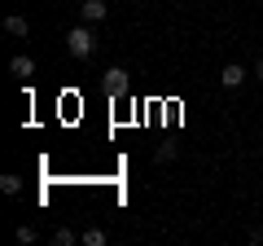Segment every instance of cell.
I'll use <instances>...</instances> for the list:
<instances>
[{"mask_svg": "<svg viewBox=\"0 0 263 246\" xmlns=\"http://www.w3.org/2000/svg\"><path fill=\"white\" fill-rule=\"evenodd\" d=\"M66 48H70L75 57H92L97 40H92V31H88V22H79V27H70V31H66Z\"/></svg>", "mask_w": 263, "mask_h": 246, "instance_id": "1", "label": "cell"}, {"mask_svg": "<svg viewBox=\"0 0 263 246\" xmlns=\"http://www.w3.org/2000/svg\"><path fill=\"white\" fill-rule=\"evenodd\" d=\"M101 84H105V93H110V97H123V93L132 88V79H127V71H123V66H110Z\"/></svg>", "mask_w": 263, "mask_h": 246, "instance_id": "2", "label": "cell"}, {"mask_svg": "<svg viewBox=\"0 0 263 246\" xmlns=\"http://www.w3.org/2000/svg\"><path fill=\"white\" fill-rule=\"evenodd\" d=\"M79 18H84L88 27L101 22V18H105V0H84V5H79Z\"/></svg>", "mask_w": 263, "mask_h": 246, "instance_id": "3", "label": "cell"}, {"mask_svg": "<svg viewBox=\"0 0 263 246\" xmlns=\"http://www.w3.org/2000/svg\"><path fill=\"white\" fill-rule=\"evenodd\" d=\"M219 84H224V88H241V84H246V71L233 62V66H224V71H219Z\"/></svg>", "mask_w": 263, "mask_h": 246, "instance_id": "4", "label": "cell"}, {"mask_svg": "<svg viewBox=\"0 0 263 246\" xmlns=\"http://www.w3.org/2000/svg\"><path fill=\"white\" fill-rule=\"evenodd\" d=\"M9 71H13L18 79H31V75H35V62H31V57H13V62H9Z\"/></svg>", "mask_w": 263, "mask_h": 246, "instance_id": "5", "label": "cell"}, {"mask_svg": "<svg viewBox=\"0 0 263 246\" xmlns=\"http://www.w3.org/2000/svg\"><path fill=\"white\" fill-rule=\"evenodd\" d=\"M5 31H9V36H31V22L13 13V18H5Z\"/></svg>", "mask_w": 263, "mask_h": 246, "instance_id": "6", "label": "cell"}, {"mask_svg": "<svg viewBox=\"0 0 263 246\" xmlns=\"http://www.w3.org/2000/svg\"><path fill=\"white\" fill-rule=\"evenodd\" d=\"M79 242L84 246H105V229H88V233H79Z\"/></svg>", "mask_w": 263, "mask_h": 246, "instance_id": "7", "label": "cell"}, {"mask_svg": "<svg viewBox=\"0 0 263 246\" xmlns=\"http://www.w3.org/2000/svg\"><path fill=\"white\" fill-rule=\"evenodd\" d=\"M0 189L5 194H22V176H0Z\"/></svg>", "mask_w": 263, "mask_h": 246, "instance_id": "8", "label": "cell"}, {"mask_svg": "<svg viewBox=\"0 0 263 246\" xmlns=\"http://www.w3.org/2000/svg\"><path fill=\"white\" fill-rule=\"evenodd\" d=\"M75 242H79V237L70 233V229H57V233H53V246H75Z\"/></svg>", "mask_w": 263, "mask_h": 246, "instance_id": "9", "label": "cell"}, {"mask_svg": "<svg viewBox=\"0 0 263 246\" xmlns=\"http://www.w3.org/2000/svg\"><path fill=\"white\" fill-rule=\"evenodd\" d=\"M176 159V145H158V150H154V163H171Z\"/></svg>", "mask_w": 263, "mask_h": 246, "instance_id": "10", "label": "cell"}, {"mask_svg": "<svg viewBox=\"0 0 263 246\" xmlns=\"http://www.w3.org/2000/svg\"><path fill=\"white\" fill-rule=\"evenodd\" d=\"M254 75H259V79H263V57H259V66H254Z\"/></svg>", "mask_w": 263, "mask_h": 246, "instance_id": "11", "label": "cell"}]
</instances>
